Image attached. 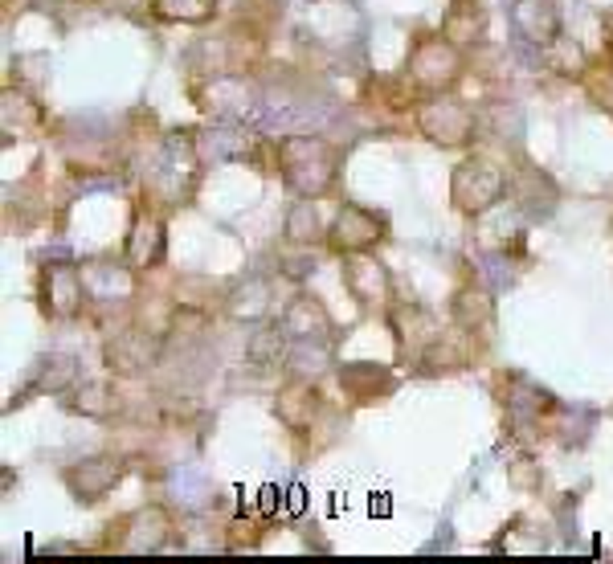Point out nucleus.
<instances>
[{
  "mask_svg": "<svg viewBox=\"0 0 613 564\" xmlns=\"http://www.w3.org/2000/svg\"><path fill=\"white\" fill-rule=\"evenodd\" d=\"M458 49L450 37H426L417 42V53H413V78L426 90H441L458 78Z\"/></svg>",
  "mask_w": 613,
  "mask_h": 564,
  "instance_id": "nucleus-3",
  "label": "nucleus"
},
{
  "mask_svg": "<svg viewBox=\"0 0 613 564\" xmlns=\"http://www.w3.org/2000/svg\"><path fill=\"white\" fill-rule=\"evenodd\" d=\"M156 331L147 336V331H123V336H115L111 344H107V364L115 368V372H123V376H135V372H143L152 360H156Z\"/></svg>",
  "mask_w": 613,
  "mask_h": 564,
  "instance_id": "nucleus-5",
  "label": "nucleus"
},
{
  "mask_svg": "<svg viewBox=\"0 0 613 564\" xmlns=\"http://www.w3.org/2000/svg\"><path fill=\"white\" fill-rule=\"evenodd\" d=\"M156 258H160V225L156 221H139L131 233V262L135 266H147Z\"/></svg>",
  "mask_w": 613,
  "mask_h": 564,
  "instance_id": "nucleus-13",
  "label": "nucleus"
},
{
  "mask_svg": "<svg viewBox=\"0 0 613 564\" xmlns=\"http://www.w3.org/2000/svg\"><path fill=\"white\" fill-rule=\"evenodd\" d=\"M282 331L295 336V340H303V344H311V340H319L327 331V315H323V307L315 303V299L299 295L295 303L286 307V315H282Z\"/></svg>",
  "mask_w": 613,
  "mask_h": 564,
  "instance_id": "nucleus-9",
  "label": "nucleus"
},
{
  "mask_svg": "<svg viewBox=\"0 0 613 564\" xmlns=\"http://www.w3.org/2000/svg\"><path fill=\"white\" fill-rule=\"evenodd\" d=\"M278 413H282V421L286 426H306L311 421V413H315V392L306 389V385H291V389L278 397Z\"/></svg>",
  "mask_w": 613,
  "mask_h": 564,
  "instance_id": "nucleus-12",
  "label": "nucleus"
},
{
  "mask_svg": "<svg viewBox=\"0 0 613 564\" xmlns=\"http://www.w3.org/2000/svg\"><path fill=\"white\" fill-rule=\"evenodd\" d=\"M511 21H515V29L527 42H540V45H552L556 33H560V12H556L552 0H515Z\"/></svg>",
  "mask_w": 613,
  "mask_h": 564,
  "instance_id": "nucleus-6",
  "label": "nucleus"
},
{
  "mask_svg": "<svg viewBox=\"0 0 613 564\" xmlns=\"http://www.w3.org/2000/svg\"><path fill=\"white\" fill-rule=\"evenodd\" d=\"M74 409H82V413H107L111 409V392L102 389V385H86V389L78 392V405Z\"/></svg>",
  "mask_w": 613,
  "mask_h": 564,
  "instance_id": "nucleus-16",
  "label": "nucleus"
},
{
  "mask_svg": "<svg viewBox=\"0 0 613 564\" xmlns=\"http://www.w3.org/2000/svg\"><path fill=\"white\" fill-rule=\"evenodd\" d=\"M381 237V217H372L368 209L360 205H344L340 209V221H336V246L344 250H360V246H372Z\"/></svg>",
  "mask_w": 613,
  "mask_h": 564,
  "instance_id": "nucleus-7",
  "label": "nucleus"
},
{
  "mask_svg": "<svg viewBox=\"0 0 613 564\" xmlns=\"http://www.w3.org/2000/svg\"><path fill=\"white\" fill-rule=\"evenodd\" d=\"M119 478V462L115 458H94L86 466H78L74 475H70V486H74V495H82V499H98V495H107V486Z\"/></svg>",
  "mask_w": 613,
  "mask_h": 564,
  "instance_id": "nucleus-10",
  "label": "nucleus"
},
{
  "mask_svg": "<svg viewBox=\"0 0 613 564\" xmlns=\"http://www.w3.org/2000/svg\"><path fill=\"white\" fill-rule=\"evenodd\" d=\"M605 29H610V42H613V8L605 12Z\"/></svg>",
  "mask_w": 613,
  "mask_h": 564,
  "instance_id": "nucleus-17",
  "label": "nucleus"
},
{
  "mask_svg": "<svg viewBox=\"0 0 613 564\" xmlns=\"http://www.w3.org/2000/svg\"><path fill=\"white\" fill-rule=\"evenodd\" d=\"M344 278H348V291L360 303H381L389 295V274H385L381 262H372V258H351Z\"/></svg>",
  "mask_w": 613,
  "mask_h": 564,
  "instance_id": "nucleus-8",
  "label": "nucleus"
},
{
  "mask_svg": "<svg viewBox=\"0 0 613 564\" xmlns=\"http://www.w3.org/2000/svg\"><path fill=\"white\" fill-rule=\"evenodd\" d=\"M282 176L295 192L315 197L336 176V152L323 135H286L282 139Z\"/></svg>",
  "mask_w": 613,
  "mask_h": 564,
  "instance_id": "nucleus-1",
  "label": "nucleus"
},
{
  "mask_svg": "<svg viewBox=\"0 0 613 564\" xmlns=\"http://www.w3.org/2000/svg\"><path fill=\"white\" fill-rule=\"evenodd\" d=\"M286 237H291V242H315V237H319V217H315L311 201H299V205L291 209V217H286Z\"/></svg>",
  "mask_w": 613,
  "mask_h": 564,
  "instance_id": "nucleus-14",
  "label": "nucleus"
},
{
  "mask_svg": "<svg viewBox=\"0 0 613 564\" xmlns=\"http://www.w3.org/2000/svg\"><path fill=\"white\" fill-rule=\"evenodd\" d=\"M421 131H430V139L454 147V143H466V139H470L475 119H470V111H466L462 102H454V98H430V102L421 107Z\"/></svg>",
  "mask_w": 613,
  "mask_h": 564,
  "instance_id": "nucleus-4",
  "label": "nucleus"
},
{
  "mask_svg": "<svg viewBox=\"0 0 613 564\" xmlns=\"http://www.w3.org/2000/svg\"><path fill=\"white\" fill-rule=\"evenodd\" d=\"M503 197V172L486 160H466L454 172V205L462 213H482Z\"/></svg>",
  "mask_w": 613,
  "mask_h": 564,
  "instance_id": "nucleus-2",
  "label": "nucleus"
},
{
  "mask_svg": "<svg viewBox=\"0 0 613 564\" xmlns=\"http://www.w3.org/2000/svg\"><path fill=\"white\" fill-rule=\"evenodd\" d=\"M446 37L450 42H470V37H479L482 33V12L475 0H454L450 4V12H446Z\"/></svg>",
  "mask_w": 613,
  "mask_h": 564,
  "instance_id": "nucleus-11",
  "label": "nucleus"
},
{
  "mask_svg": "<svg viewBox=\"0 0 613 564\" xmlns=\"http://www.w3.org/2000/svg\"><path fill=\"white\" fill-rule=\"evenodd\" d=\"M486 315H491V307H486L482 295H475V291L458 295V319H462V323H479V319H486Z\"/></svg>",
  "mask_w": 613,
  "mask_h": 564,
  "instance_id": "nucleus-15",
  "label": "nucleus"
}]
</instances>
